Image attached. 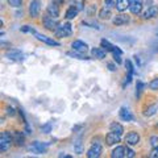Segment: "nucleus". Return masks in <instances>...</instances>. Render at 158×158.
<instances>
[{
  "instance_id": "nucleus-1",
  "label": "nucleus",
  "mask_w": 158,
  "mask_h": 158,
  "mask_svg": "<svg viewBox=\"0 0 158 158\" xmlns=\"http://www.w3.org/2000/svg\"><path fill=\"white\" fill-rule=\"evenodd\" d=\"M12 142H15L12 135L9 132H3L0 136V152H7L12 146Z\"/></svg>"
},
{
  "instance_id": "nucleus-2",
  "label": "nucleus",
  "mask_w": 158,
  "mask_h": 158,
  "mask_svg": "<svg viewBox=\"0 0 158 158\" xmlns=\"http://www.w3.org/2000/svg\"><path fill=\"white\" fill-rule=\"evenodd\" d=\"M56 36L57 37H69L73 33V28L70 23H65V24H59L58 28L56 29Z\"/></svg>"
},
{
  "instance_id": "nucleus-3",
  "label": "nucleus",
  "mask_w": 158,
  "mask_h": 158,
  "mask_svg": "<svg viewBox=\"0 0 158 158\" xmlns=\"http://www.w3.org/2000/svg\"><path fill=\"white\" fill-rule=\"evenodd\" d=\"M42 24L48 31H52V32H56V29L59 25V23L56 20V17H52L50 15H45V16L42 17Z\"/></svg>"
},
{
  "instance_id": "nucleus-4",
  "label": "nucleus",
  "mask_w": 158,
  "mask_h": 158,
  "mask_svg": "<svg viewBox=\"0 0 158 158\" xmlns=\"http://www.w3.org/2000/svg\"><path fill=\"white\" fill-rule=\"evenodd\" d=\"M46 148H48V144L34 141L33 144L29 146V150L32 153H34V154H44V153H46Z\"/></svg>"
},
{
  "instance_id": "nucleus-5",
  "label": "nucleus",
  "mask_w": 158,
  "mask_h": 158,
  "mask_svg": "<svg viewBox=\"0 0 158 158\" xmlns=\"http://www.w3.org/2000/svg\"><path fill=\"white\" fill-rule=\"evenodd\" d=\"M102 150H103L102 145L99 144V142H95V144H92L90 149L87 150V157L88 158H98V157H100Z\"/></svg>"
},
{
  "instance_id": "nucleus-6",
  "label": "nucleus",
  "mask_w": 158,
  "mask_h": 158,
  "mask_svg": "<svg viewBox=\"0 0 158 158\" xmlns=\"http://www.w3.org/2000/svg\"><path fill=\"white\" fill-rule=\"evenodd\" d=\"M41 11V2L40 0H32L29 3V15L31 17H37Z\"/></svg>"
},
{
  "instance_id": "nucleus-7",
  "label": "nucleus",
  "mask_w": 158,
  "mask_h": 158,
  "mask_svg": "<svg viewBox=\"0 0 158 158\" xmlns=\"http://www.w3.org/2000/svg\"><path fill=\"white\" fill-rule=\"evenodd\" d=\"M129 11L133 15H140L142 11V0H129Z\"/></svg>"
},
{
  "instance_id": "nucleus-8",
  "label": "nucleus",
  "mask_w": 158,
  "mask_h": 158,
  "mask_svg": "<svg viewBox=\"0 0 158 158\" xmlns=\"http://www.w3.org/2000/svg\"><path fill=\"white\" fill-rule=\"evenodd\" d=\"M125 142L129 146H135L140 142V135L137 132H129L128 135L125 136Z\"/></svg>"
},
{
  "instance_id": "nucleus-9",
  "label": "nucleus",
  "mask_w": 158,
  "mask_h": 158,
  "mask_svg": "<svg viewBox=\"0 0 158 158\" xmlns=\"http://www.w3.org/2000/svg\"><path fill=\"white\" fill-rule=\"evenodd\" d=\"M71 48H73V50H77L81 53H86L88 50V45L86 42L81 41V40H75V41L71 44Z\"/></svg>"
},
{
  "instance_id": "nucleus-10",
  "label": "nucleus",
  "mask_w": 158,
  "mask_h": 158,
  "mask_svg": "<svg viewBox=\"0 0 158 158\" xmlns=\"http://www.w3.org/2000/svg\"><path fill=\"white\" fill-rule=\"evenodd\" d=\"M34 36H36V38L38 40V41H42V42H45V44H48V45H50V46H59V42L54 41V40L49 38L46 36H44V34H41V33L34 32Z\"/></svg>"
},
{
  "instance_id": "nucleus-11",
  "label": "nucleus",
  "mask_w": 158,
  "mask_h": 158,
  "mask_svg": "<svg viewBox=\"0 0 158 158\" xmlns=\"http://www.w3.org/2000/svg\"><path fill=\"white\" fill-rule=\"evenodd\" d=\"M6 56L12 59V61H21L23 59V53L19 50V49H9V50L6 53Z\"/></svg>"
},
{
  "instance_id": "nucleus-12",
  "label": "nucleus",
  "mask_w": 158,
  "mask_h": 158,
  "mask_svg": "<svg viewBox=\"0 0 158 158\" xmlns=\"http://www.w3.org/2000/svg\"><path fill=\"white\" fill-rule=\"evenodd\" d=\"M106 142H107L108 146H112V145H115L116 142H120V135H117V133L111 131L106 136Z\"/></svg>"
},
{
  "instance_id": "nucleus-13",
  "label": "nucleus",
  "mask_w": 158,
  "mask_h": 158,
  "mask_svg": "<svg viewBox=\"0 0 158 158\" xmlns=\"http://www.w3.org/2000/svg\"><path fill=\"white\" fill-rule=\"evenodd\" d=\"M118 115H120V118L123 121H133V115L131 113V111L128 110V108L125 107H121L120 108V111H118Z\"/></svg>"
},
{
  "instance_id": "nucleus-14",
  "label": "nucleus",
  "mask_w": 158,
  "mask_h": 158,
  "mask_svg": "<svg viewBox=\"0 0 158 158\" xmlns=\"http://www.w3.org/2000/svg\"><path fill=\"white\" fill-rule=\"evenodd\" d=\"M46 12H48V15H50L52 17H58L59 16V7H58V4L57 3H50L48 6V8H46Z\"/></svg>"
},
{
  "instance_id": "nucleus-15",
  "label": "nucleus",
  "mask_w": 158,
  "mask_h": 158,
  "mask_svg": "<svg viewBox=\"0 0 158 158\" xmlns=\"http://www.w3.org/2000/svg\"><path fill=\"white\" fill-rule=\"evenodd\" d=\"M112 23H113V25H116V27H118V25H124V24L129 23V17H128L127 15L120 13V15H117V16L112 20Z\"/></svg>"
},
{
  "instance_id": "nucleus-16",
  "label": "nucleus",
  "mask_w": 158,
  "mask_h": 158,
  "mask_svg": "<svg viewBox=\"0 0 158 158\" xmlns=\"http://www.w3.org/2000/svg\"><path fill=\"white\" fill-rule=\"evenodd\" d=\"M91 56L94 58H96V59H103V58H106V56H107V50L100 49V48H92L91 49Z\"/></svg>"
},
{
  "instance_id": "nucleus-17",
  "label": "nucleus",
  "mask_w": 158,
  "mask_h": 158,
  "mask_svg": "<svg viewBox=\"0 0 158 158\" xmlns=\"http://www.w3.org/2000/svg\"><path fill=\"white\" fill-rule=\"evenodd\" d=\"M129 8V0H116V9L118 12H124Z\"/></svg>"
},
{
  "instance_id": "nucleus-18",
  "label": "nucleus",
  "mask_w": 158,
  "mask_h": 158,
  "mask_svg": "<svg viewBox=\"0 0 158 158\" xmlns=\"http://www.w3.org/2000/svg\"><path fill=\"white\" fill-rule=\"evenodd\" d=\"M112 158H123L125 157V148L124 146H117L116 149H113L111 153Z\"/></svg>"
},
{
  "instance_id": "nucleus-19",
  "label": "nucleus",
  "mask_w": 158,
  "mask_h": 158,
  "mask_svg": "<svg viewBox=\"0 0 158 158\" xmlns=\"http://www.w3.org/2000/svg\"><path fill=\"white\" fill-rule=\"evenodd\" d=\"M78 12H79V9H78L75 6H70V7H69V9L66 11V16H65V17H66L67 20H73V19L77 17Z\"/></svg>"
},
{
  "instance_id": "nucleus-20",
  "label": "nucleus",
  "mask_w": 158,
  "mask_h": 158,
  "mask_svg": "<svg viewBox=\"0 0 158 158\" xmlns=\"http://www.w3.org/2000/svg\"><path fill=\"white\" fill-rule=\"evenodd\" d=\"M13 140H15V144H16L17 146H24V144H25V137H24L23 135V132H16L15 133V137H13Z\"/></svg>"
},
{
  "instance_id": "nucleus-21",
  "label": "nucleus",
  "mask_w": 158,
  "mask_h": 158,
  "mask_svg": "<svg viewBox=\"0 0 158 158\" xmlns=\"http://www.w3.org/2000/svg\"><path fill=\"white\" fill-rule=\"evenodd\" d=\"M82 141H83L82 136H79L75 140V142H74V150H75L77 154H82L83 153V142Z\"/></svg>"
},
{
  "instance_id": "nucleus-22",
  "label": "nucleus",
  "mask_w": 158,
  "mask_h": 158,
  "mask_svg": "<svg viewBox=\"0 0 158 158\" xmlns=\"http://www.w3.org/2000/svg\"><path fill=\"white\" fill-rule=\"evenodd\" d=\"M157 13H158L157 7H149L144 13V19H153L157 16Z\"/></svg>"
},
{
  "instance_id": "nucleus-23",
  "label": "nucleus",
  "mask_w": 158,
  "mask_h": 158,
  "mask_svg": "<svg viewBox=\"0 0 158 158\" xmlns=\"http://www.w3.org/2000/svg\"><path fill=\"white\" fill-rule=\"evenodd\" d=\"M110 129L112 131V132H115V133H117V135H123L124 133V128H123V125L121 124H118V123H112V124L110 125Z\"/></svg>"
},
{
  "instance_id": "nucleus-24",
  "label": "nucleus",
  "mask_w": 158,
  "mask_h": 158,
  "mask_svg": "<svg viewBox=\"0 0 158 158\" xmlns=\"http://www.w3.org/2000/svg\"><path fill=\"white\" fill-rule=\"evenodd\" d=\"M158 111V106L157 104H152V106H149L145 110V112H144V116H146V117H150V116H153L154 113Z\"/></svg>"
},
{
  "instance_id": "nucleus-25",
  "label": "nucleus",
  "mask_w": 158,
  "mask_h": 158,
  "mask_svg": "<svg viewBox=\"0 0 158 158\" xmlns=\"http://www.w3.org/2000/svg\"><path fill=\"white\" fill-rule=\"evenodd\" d=\"M67 56H69V57H73V58H78V59H90L85 53H81V52H77V50L69 52Z\"/></svg>"
},
{
  "instance_id": "nucleus-26",
  "label": "nucleus",
  "mask_w": 158,
  "mask_h": 158,
  "mask_svg": "<svg viewBox=\"0 0 158 158\" xmlns=\"http://www.w3.org/2000/svg\"><path fill=\"white\" fill-rule=\"evenodd\" d=\"M100 45H102V48L104 49V50H107V52H113V49H115V45H112V44L108 41V40H102Z\"/></svg>"
},
{
  "instance_id": "nucleus-27",
  "label": "nucleus",
  "mask_w": 158,
  "mask_h": 158,
  "mask_svg": "<svg viewBox=\"0 0 158 158\" xmlns=\"http://www.w3.org/2000/svg\"><path fill=\"white\" fill-rule=\"evenodd\" d=\"M99 17H100L102 20H108L111 17V11H110V8H107V7H104L102 9L100 12H99Z\"/></svg>"
},
{
  "instance_id": "nucleus-28",
  "label": "nucleus",
  "mask_w": 158,
  "mask_h": 158,
  "mask_svg": "<svg viewBox=\"0 0 158 158\" xmlns=\"http://www.w3.org/2000/svg\"><path fill=\"white\" fill-rule=\"evenodd\" d=\"M52 129H53V124L52 123H46V124H44L42 127H41V132L42 133H50L52 132Z\"/></svg>"
},
{
  "instance_id": "nucleus-29",
  "label": "nucleus",
  "mask_w": 158,
  "mask_h": 158,
  "mask_svg": "<svg viewBox=\"0 0 158 158\" xmlns=\"http://www.w3.org/2000/svg\"><path fill=\"white\" fill-rule=\"evenodd\" d=\"M8 4L13 8H20L23 6V0H7Z\"/></svg>"
},
{
  "instance_id": "nucleus-30",
  "label": "nucleus",
  "mask_w": 158,
  "mask_h": 158,
  "mask_svg": "<svg viewBox=\"0 0 158 158\" xmlns=\"http://www.w3.org/2000/svg\"><path fill=\"white\" fill-rule=\"evenodd\" d=\"M137 91H136V96L137 98H140L141 95V91H142V88H144V83H142L141 81H137Z\"/></svg>"
},
{
  "instance_id": "nucleus-31",
  "label": "nucleus",
  "mask_w": 158,
  "mask_h": 158,
  "mask_svg": "<svg viewBox=\"0 0 158 158\" xmlns=\"http://www.w3.org/2000/svg\"><path fill=\"white\" fill-rule=\"evenodd\" d=\"M149 87H150V90H153V91H157L158 90V78L153 79V81L149 83Z\"/></svg>"
},
{
  "instance_id": "nucleus-32",
  "label": "nucleus",
  "mask_w": 158,
  "mask_h": 158,
  "mask_svg": "<svg viewBox=\"0 0 158 158\" xmlns=\"http://www.w3.org/2000/svg\"><path fill=\"white\" fill-rule=\"evenodd\" d=\"M150 145H152V148H158V137L157 136L150 137Z\"/></svg>"
},
{
  "instance_id": "nucleus-33",
  "label": "nucleus",
  "mask_w": 158,
  "mask_h": 158,
  "mask_svg": "<svg viewBox=\"0 0 158 158\" xmlns=\"http://www.w3.org/2000/svg\"><path fill=\"white\" fill-rule=\"evenodd\" d=\"M125 66H127V70H128V74H135V70H133V66H132V62L131 61H127L125 62Z\"/></svg>"
},
{
  "instance_id": "nucleus-34",
  "label": "nucleus",
  "mask_w": 158,
  "mask_h": 158,
  "mask_svg": "<svg viewBox=\"0 0 158 158\" xmlns=\"http://www.w3.org/2000/svg\"><path fill=\"white\" fill-rule=\"evenodd\" d=\"M104 7L107 8H113V7H116V3L113 2V0H104Z\"/></svg>"
},
{
  "instance_id": "nucleus-35",
  "label": "nucleus",
  "mask_w": 158,
  "mask_h": 158,
  "mask_svg": "<svg viewBox=\"0 0 158 158\" xmlns=\"http://www.w3.org/2000/svg\"><path fill=\"white\" fill-rule=\"evenodd\" d=\"M136 154H135V152H133L132 149H129V148H125V157L127 158H133Z\"/></svg>"
},
{
  "instance_id": "nucleus-36",
  "label": "nucleus",
  "mask_w": 158,
  "mask_h": 158,
  "mask_svg": "<svg viewBox=\"0 0 158 158\" xmlns=\"http://www.w3.org/2000/svg\"><path fill=\"white\" fill-rule=\"evenodd\" d=\"M149 157L150 158H158V148H153V150L150 152Z\"/></svg>"
},
{
  "instance_id": "nucleus-37",
  "label": "nucleus",
  "mask_w": 158,
  "mask_h": 158,
  "mask_svg": "<svg viewBox=\"0 0 158 158\" xmlns=\"http://www.w3.org/2000/svg\"><path fill=\"white\" fill-rule=\"evenodd\" d=\"M21 32H31V33H33L34 34V29H32L31 27H28V25H25V27H21Z\"/></svg>"
},
{
  "instance_id": "nucleus-38",
  "label": "nucleus",
  "mask_w": 158,
  "mask_h": 158,
  "mask_svg": "<svg viewBox=\"0 0 158 158\" xmlns=\"http://www.w3.org/2000/svg\"><path fill=\"white\" fill-rule=\"evenodd\" d=\"M15 113L16 112H15V110L12 107H7V115L8 116H15Z\"/></svg>"
},
{
  "instance_id": "nucleus-39",
  "label": "nucleus",
  "mask_w": 158,
  "mask_h": 158,
  "mask_svg": "<svg viewBox=\"0 0 158 158\" xmlns=\"http://www.w3.org/2000/svg\"><path fill=\"white\" fill-rule=\"evenodd\" d=\"M113 58L117 63H121V58H120V54H113Z\"/></svg>"
},
{
  "instance_id": "nucleus-40",
  "label": "nucleus",
  "mask_w": 158,
  "mask_h": 158,
  "mask_svg": "<svg viewBox=\"0 0 158 158\" xmlns=\"http://www.w3.org/2000/svg\"><path fill=\"white\" fill-rule=\"evenodd\" d=\"M108 69H110L111 71H115V70H116V67H115V65H113V63H108Z\"/></svg>"
},
{
  "instance_id": "nucleus-41",
  "label": "nucleus",
  "mask_w": 158,
  "mask_h": 158,
  "mask_svg": "<svg viewBox=\"0 0 158 158\" xmlns=\"http://www.w3.org/2000/svg\"><path fill=\"white\" fill-rule=\"evenodd\" d=\"M53 2H54V3H57L58 6H59V4H62L63 2H65V0H53Z\"/></svg>"
}]
</instances>
